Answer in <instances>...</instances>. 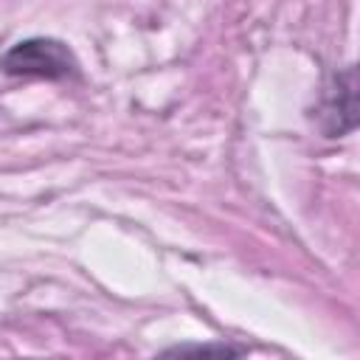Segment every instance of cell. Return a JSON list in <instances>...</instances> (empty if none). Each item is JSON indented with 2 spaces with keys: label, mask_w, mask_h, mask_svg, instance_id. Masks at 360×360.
<instances>
[{
  "label": "cell",
  "mask_w": 360,
  "mask_h": 360,
  "mask_svg": "<svg viewBox=\"0 0 360 360\" xmlns=\"http://www.w3.org/2000/svg\"><path fill=\"white\" fill-rule=\"evenodd\" d=\"M163 354H217V357H236L245 354L242 346H231V343H183V346H172Z\"/></svg>",
  "instance_id": "obj_3"
},
{
  "label": "cell",
  "mask_w": 360,
  "mask_h": 360,
  "mask_svg": "<svg viewBox=\"0 0 360 360\" xmlns=\"http://www.w3.org/2000/svg\"><path fill=\"white\" fill-rule=\"evenodd\" d=\"M354 76H357L354 65L335 70L321 90L312 118L326 138H343L357 127V82H354Z\"/></svg>",
  "instance_id": "obj_2"
},
{
  "label": "cell",
  "mask_w": 360,
  "mask_h": 360,
  "mask_svg": "<svg viewBox=\"0 0 360 360\" xmlns=\"http://www.w3.org/2000/svg\"><path fill=\"white\" fill-rule=\"evenodd\" d=\"M0 70L6 76L17 79H76L79 76V59L73 48L53 37H28L14 42L0 56Z\"/></svg>",
  "instance_id": "obj_1"
}]
</instances>
